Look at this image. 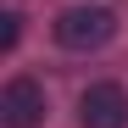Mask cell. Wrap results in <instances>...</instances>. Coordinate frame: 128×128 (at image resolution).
Returning a JSON list of instances; mask_svg holds the SVG:
<instances>
[{
    "instance_id": "obj_1",
    "label": "cell",
    "mask_w": 128,
    "mask_h": 128,
    "mask_svg": "<svg viewBox=\"0 0 128 128\" xmlns=\"http://www.w3.org/2000/svg\"><path fill=\"white\" fill-rule=\"evenodd\" d=\"M117 34V17L106 6H67L56 17V45L61 50H100Z\"/></svg>"
},
{
    "instance_id": "obj_2",
    "label": "cell",
    "mask_w": 128,
    "mask_h": 128,
    "mask_svg": "<svg viewBox=\"0 0 128 128\" xmlns=\"http://www.w3.org/2000/svg\"><path fill=\"white\" fill-rule=\"evenodd\" d=\"M84 128H128V89L122 84H89L78 100Z\"/></svg>"
},
{
    "instance_id": "obj_3",
    "label": "cell",
    "mask_w": 128,
    "mask_h": 128,
    "mask_svg": "<svg viewBox=\"0 0 128 128\" xmlns=\"http://www.w3.org/2000/svg\"><path fill=\"white\" fill-rule=\"evenodd\" d=\"M0 122L6 128H39L45 122V89L34 78H11L0 89Z\"/></svg>"
},
{
    "instance_id": "obj_4",
    "label": "cell",
    "mask_w": 128,
    "mask_h": 128,
    "mask_svg": "<svg viewBox=\"0 0 128 128\" xmlns=\"http://www.w3.org/2000/svg\"><path fill=\"white\" fill-rule=\"evenodd\" d=\"M17 34H22V22H17V11H6V28H0V50L17 45Z\"/></svg>"
}]
</instances>
